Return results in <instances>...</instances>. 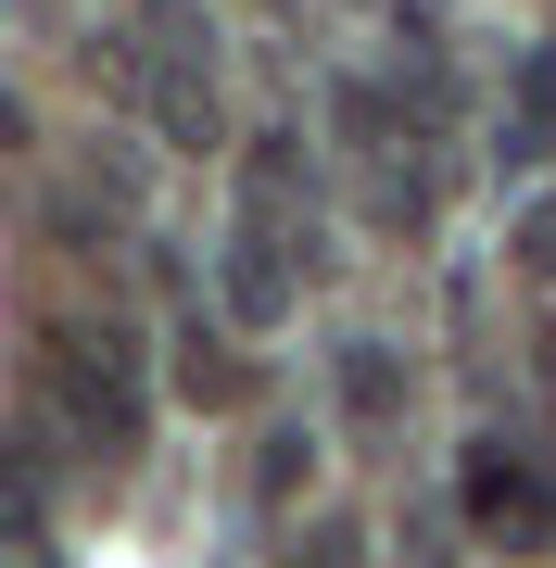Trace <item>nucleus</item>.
<instances>
[{"instance_id":"nucleus-6","label":"nucleus","mask_w":556,"mask_h":568,"mask_svg":"<svg viewBox=\"0 0 556 568\" xmlns=\"http://www.w3.org/2000/svg\"><path fill=\"white\" fill-rule=\"evenodd\" d=\"M241 203L304 227V203H316V164H304V140H253V164H241Z\"/></svg>"},{"instance_id":"nucleus-9","label":"nucleus","mask_w":556,"mask_h":568,"mask_svg":"<svg viewBox=\"0 0 556 568\" xmlns=\"http://www.w3.org/2000/svg\"><path fill=\"white\" fill-rule=\"evenodd\" d=\"M304 480H316V443H304V429H266V443H253V493H266V506H291Z\"/></svg>"},{"instance_id":"nucleus-10","label":"nucleus","mask_w":556,"mask_h":568,"mask_svg":"<svg viewBox=\"0 0 556 568\" xmlns=\"http://www.w3.org/2000/svg\"><path fill=\"white\" fill-rule=\"evenodd\" d=\"M518 126H532V152H556V51L518 63Z\"/></svg>"},{"instance_id":"nucleus-13","label":"nucleus","mask_w":556,"mask_h":568,"mask_svg":"<svg viewBox=\"0 0 556 568\" xmlns=\"http://www.w3.org/2000/svg\"><path fill=\"white\" fill-rule=\"evenodd\" d=\"M0 140H26V114H13V102H0Z\"/></svg>"},{"instance_id":"nucleus-8","label":"nucleus","mask_w":556,"mask_h":568,"mask_svg":"<svg viewBox=\"0 0 556 568\" xmlns=\"http://www.w3.org/2000/svg\"><path fill=\"white\" fill-rule=\"evenodd\" d=\"M178 392H190V405H241V354H228L215 328H190V342H178Z\"/></svg>"},{"instance_id":"nucleus-12","label":"nucleus","mask_w":556,"mask_h":568,"mask_svg":"<svg viewBox=\"0 0 556 568\" xmlns=\"http://www.w3.org/2000/svg\"><path fill=\"white\" fill-rule=\"evenodd\" d=\"M518 253H532V265H544V278H556V203L532 215V241H518Z\"/></svg>"},{"instance_id":"nucleus-5","label":"nucleus","mask_w":556,"mask_h":568,"mask_svg":"<svg viewBox=\"0 0 556 568\" xmlns=\"http://www.w3.org/2000/svg\"><path fill=\"white\" fill-rule=\"evenodd\" d=\"M455 506H468V530H544V518H556V493H544L518 455H494V443H481L468 467H455Z\"/></svg>"},{"instance_id":"nucleus-4","label":"nucleus","mask_w":556,"mask_h":568,"mask_svg":"<svg viewBox=\"0 0 556 568\" xmlns=\"http://www.w3.org/2000/svg\"><path fill=\"white\" fill-rule=\"evenodd\" d=\"M152 126H165V152H215L228 140V114H215V77H203V26L165 13V63H152Z\"/></svg>"},{"instance_id":"nucleus-3","label":"nucleus","mask_w":556,"mask_h":568,"mask_svg":"<svg viewBox=\"0 0 556 568\" xmlns=\"http://www.w3.org/2000/svg\"><path fill=\"white\" fill-rule=\"evenodd\" d=\"M291 241H304L291 215H253L241 203V227H228V316H241V328H279L291 304H304V253H291Z\"/></svg>"},{"instance_id":"nucleus-2","label":"nucleus","mask_w":556,"mask_h":568,"mask_svg":"<svg viewBox=\"0 0 556 568\" xmlns=\"http://www.w3.org/2000/svg\"><path fill=\"white\" fill-rule=\"evenodd\" d=\"M342 140H354V178H367L380 227H431V152H417V126H405L392 89H367V77L342 89Z\"/></svg>"},{"instance_id":"nucleus-1","label":"nucleus","mask_w":556,"mask_h":568,"mask_svg":"<svg viewBox=\"0 0 556 568\" xmlns=\"http://www.w3.org/2000/svg\"><path fill=\"white\" fill-rule=\"evenodd\" d=\"M39 392H51V417L77 429L89 455H140V429H152V366L102 316H63L39 342Z\"/></svg>"},{"instance_id":"nucleus-7","label":"nucleus","mask_w":556,"mask_h":568,"mask_svg":"<svg viewBox=\"0 0 556 568\" xmlns=\"http://www.w3.org/2000/svg\"><path fill=\"white\" fill-rule=\"evenodd\" d=\"M342 405L367 417V429H392V417H405V366H392L380 342H354V354H342Z\"/></svg>"},{"instance_id":"nucleus-11","label":"nucleus","mask_w":556,"mask_h":568,"mask_svg":"<svg viewBox=\"0 0 556 568\" xmlns=\"http://www.w3.org/2000/svg\"><path fill=\"white\" fill-rule=\"evenodd\" d=\"M0 518H13V530H26V518H39V480H26V467H13V455H0Z\"/></svg>"}]
</instances>
